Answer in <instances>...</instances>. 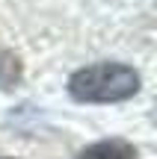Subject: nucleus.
<instances>
[{"mask_svg": "<svg viewBox=\"0 0 157 159\" xmlns=\"http://www.w3.org/2000/svg\"><path fill=\"white\" fill-rule=\"evenodd\" d=\"M21 80V62L12 50H0V89H15Z\"/></svg>", "mask_w": 157, "mask_h": 159, "instance_id": "3", "label": "nucleus"}, {"mask_svg": "<svg viewBox=\"0 0 157 159\" xmlns=\"http://www.w3.org/2000/svg\"><path fill=\"white\" fill-rule=\"evenodd\" d=\"M77 159H136V148L125 139H104L83 148Z\"/></svg>", "mask_w": 157, "mask_h": 159, "instance_id": "2", "label": "nucleus"}, {"mask_svg": "<svg viewBox=\"0 0 157 159\" xmlns=\"http://www.w3.org/2000/svg\"><path fill=\"white\" fill-rule=\"evenodd\" d=\"M140 91V74L125 62H95L68 77V94L77 103H119Z\"/></svg>", "mask_w": 157, "mask_h": 159, "instance_id": "1", "label": "nucleus"}]
</instances>
